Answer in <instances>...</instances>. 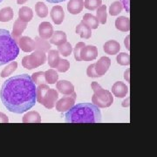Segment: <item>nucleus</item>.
I'll return each instance as SVG.
<instances>
[{
	"label": "nucleus",
	"instance_id": "obj_2",
	"mask_svg": "<svg viewBox=\"0 0 157 157\" xmlns=\"http://www.w3.org/2000/svg\"><path fill=\"white\" fill-rule=\"evenodd\" d=\"M66 121L68 123H101L100 107L92 103H79L74 105L66 113Z\"/></svg>",
	"mask_w": 157,
	"mask_h": 157
},
{
	"label": "nucleus",
	"instance_id": "obj_3",
	"mask_svg": "<svg viewBox=\"0 0 157 157\" xmlns=\"http://www.w3.org/2000/svg\"><path fill=\"white\" fill-rule=\"evenodd\" d=\"M19 54V46L11 33L0 29V67L14 61Z\"/></svg>",
	"mask_w": 157,
	"mask_h": 157
},
{
	"label": "nucleus",
	"instance_id": "obj_10",
	"mask_svg": "<svg viewBox=\"0 0 157 157\" xmlns=\"http://www.w3.org/2000/svg\"><path fill=\"white\" fill-rule=\"evenodd\" d=\"M56 88L59 93L64 95H72L74 93V86L67 80L57 81Z\"/></svg>",
	"mask_w": 157,
	"mask_h": 157
},
{
	"label": "nucleus",
	"instance_id": "obj_16",
	"mask_svg": "<svg viewBox=\"0 0 157 157\" xmlns=\"http://www.w3.org/2000/svg\"><path fill=\"white\" fill-rule=\"evenodd\" d=\"M84 8V0H69L67 11L73 15L78 14Z\"/></svg>",
	"mask_w": 157,
	"mask_h": 157
},
{
	"label": "nucleus",
	"instance_id": "obj_22",
	"mask_svg": "<svg viewBox=\"0 0 157 157\" xmlns=\"http://www.w3.org/2000/svg\"><path fill=\"white\" fill-rule=\"evenodd\" d=\"M23 122L25 123H39L41 122L40 114L38 112L31 111L23 117Z\"/></svg>",
	"mask_w": 157,
	"mask_h": 157
},
{
	"label": "nucleus",
	"instance_id": "obj_14",
	"mask_svg": "<svg viewBox=\"0 0 157 157\" xmlns=\"http://www.w3.org/2000/svg\"><path fill=\"white\" fill-rule=\"evenodd\" d=\"M112 93L113 95L118 98H124L128 94V87L123 82L118 81L113 86Z\"/></svg>",
	"mask_w": 157,
	"mask_h": 157
},
{
	"label": "nucleus",
	"instance_id": "obj_4",
	"mask_svg": "<svg viewBox=\"0 0 157 157\" xmlns=\"http://www.w3.org/2000/svg\"><path fill=\"white\" fill-rule=\"evenodd\" d=\"M91 86L94 93L92 97V102L95 106L100 108H105L109 107L112 105L113 102V97L109 91L103 89L95 81L91 84Z\"/></svg>",
	"mask_w": 157,
	"mask_h": 157
},
{
	"label": "nucleus",
	"instance_id": "obj_21",
	"mask_svg": "<svg viewBox=\"0 0 157 157\" xmlns=\"http://www.w3.org/2000/svg\"><path fill=\"white\" fill-rule=\"evenodd\" d=\"M115 27L121 32H128L130 30V20L128 17H119L115 20Z\"/></svg>",
	"mask_w": 157,
	"mask_h": 157
},
{
	"label": "nucleus",
	"instance_id": "obj_38",
	"mask_svg": "<svg viewBox=\"0 0 157 157\" xmlns=\"http://www.w3.org/2000/svg\"><path fill=\"white\" fill-rule=\"evenodd\" d=\"M85 43L83 42H78L77 43V45H75L74 49H73V54H74V58L77 61H82L81 58H80V52L81 49L85 46Z\"/></svg>",
	"mask_w": 157,
	"mask_h": 157
},
{
	"label": "nucleus",
	"instance_id": "obj_5",
	"mask_svg": "<svg viewBox=\"0 0 157 157\" xmlns=\"http://www.w3.org/2000/svg\"><path fill=\"white\" fill-rule=\"evenodd\" d=\"M46 61V56L45 52L41 50H36L32 54L24 57L22 60L23 67L26 69L32 70L44 65Z\"/></svg>",
	"mask_w": 157,
	"mask_h": 157
},
{
	"label": "nucleus",
	"instance_id": "obj_31",
	"mask_svg": "<svg viewBox=\"0 0 157 157\" xmlns=\"http://www.w3.org/2000/svg\"><path fill=\"white\" fill-rule=\"evenodd\" d=\"M122 10H123V6L121 3V1H115L109 8V13L111 16H117L122 11Z\"/></svg>",
	"mask_w": 157,
	"mask_h": 157
},
{
	"label": "nucleus",
	"instance_id": "obj_12",
	"mask_svg": "<svg viewBox=\"0 0 157 157\" xmlns=\"http://www.w3.org/2000/svg\"><path fill=\"white\" fill-rule=\"evenodd\" d=\"M19 47L25 52H31L36 49V42L29 37H22L18 40Z\"/></svg>",
	"mask_w": 157,
	"mask_h": 157
},
{
	"label": "nucleus",
	"instance_id": "obj_29",
	"mask_svg": "<svg viewBox=\"0 0 157 157\" xmlns=\"http://www.w3.org/2000/svg\"><path fill=\"white\" fill-rule=\"evenodd\" d=\"M49 89V86L45 84L39 85V86L36 88V98H37V101L42 104L43 102V99L45 96L46 91Z\"/></svg>",
	"mask_w": 157,
	"mask_h": 157
},
{
	"label": "nucleus",
	"instance_id": "obj_43",
	"mask_svg": "<svg viewBox=\"0 0 157 157\" xmlns=\"http://www.w3.org/2000/svg\"><path fill=\"white\" fill-rule=\"evenodd\" d=\"M28 0H17V5H23V4H25V2H27Z\"/></svg>",
	"mask_w": 157,
	"mask_h": 157
},
{
	"label": "nucleus",
	"instance_id": "obj_19",
	"mask_svg": "<svg viewBox=\"0 0 157 157\" xmlns=\"http://www.w3.org/2000/svg\"><path fill=\"white\" fill-rule=\"evenodd\" d=\"M33 11L30 7L23 6L18 10V18L23 22H30L33 19Z\"/></svg>",
	"mask_w": 157,
	"mask_h": 157
},
{
	"label": "nucleus",
	"instance_id": "obj_32",
	"mask_svg": "<svg viewBox=\"0 0 157 157\" xmlns=\"http://www.w3.org/2000/svg\"><path fill=\"white\" fill-rule=\"evenodd\" d=\"M102 5V0H85L84 7L89 11H95Z\"/></svg>",
	"mask_w": 157,
	"mask_h": 157
},
{
	"label": "nucleus",
	"instance_id": "obj_24",
	"mask_svg": "<svg viewBox=\"0 0 157 157\" xmlns=\"http://www.w3.org/2000/svg\"><path fill=\"white\" fill-rule=\"evenodd\" d=\"M60 60L59 52L57 50H49L48 52V64L52 68H56Z\"/></svg>",
	"mask_w": 157,
	"mask_h": 157
},
{
	"label": "nucleus",
	"instance_id": "obj_6",
	"mask_svg": "<svg viewBox=\"0 0 157 157\" xmlns=\"http://www.w3.org/2000/svg\"><path fill=\"white\" fill-rule=\"evenodd\" d=\"M76 100V94L75 92L73 93L72 95H66L60 99L59 101L56 102V110L58 112H67L72 107L74 106Z\"/></svg>",
	"mask_w": 157,
	"mask_h": 157
},
{
	"label": "nucleus",
	"instance_id": "obj_26",
	"mask_svg": "<svg viewBox=\"0 0 157 157\" xmlns=\"http://www.w3.org/2000/svg\"><path fill=\"white\" fill-rule=\"evenodd\" d=\"M45 78L47 84L53 85L57 83L59 79V74L54 69H49L45 72Z\"/></svg>",
	"mask_w": 157,
	"mask_h": 157
},
{
	"label": "nucleus",
	"instance_id": "obj_33",
	"mask_svg": "<svg viewBox=\"0 0 157 157\" xmlns=\"http://www.w3.org/2000/svg\"><path fill=\"white\" fill-rule=\"evenodd\" d=\"M58 51H59V54H61L62 56L68 57L73 52V47H72V45L70 43L66 42L63 45H59Z\"/></svg>",
	"mask_w": 157,
	"mask_h": 157
},
{
	"label": "nucleus",
	"instance_id": "obj_41",
	"mask_svg": "<svg viewBox=\"0 0 157 157\" xmlns=\"http://www.w3.org/2000/svg\"><path fill=\"white\" fill-rule=\"evenodd\" d=\"M121 3L122 4L123 8L127 12H129V0H121Z\"/></svg>",
	"mask_w": 157,
	"mask_h": 157
},
{
	"label": "nucleus",
	"instance_id": "obj_11",
	"mask_svg": "<svg viewBox=\"0 0 157 157\" xmlns=\"http://www.w3.org/2000/svg\"><path fill=\"white\" fill-rule=\"evenodd\" d=\"M50 16L54 24L60 25L65 19V11L60 6H55L52 8Z\"/></svg>",
	"mask_w": 157,
	"mask_h": 157
},
{
	"label": "nucleus",
	"instance_id": "obj_27",
	"mask_svg": "<svg viewBox=\"0 0 157 157\" xmlns=\"http://www.w3.org/2000/svg\"><path fill=\"white\" fill-rule=\"evenodd\" d=\"M107 6L101 5L96 12V17L99 20V23L101 25H105L107 23Z\"/></svg>",
	"mask_w": 157,
	"mask_h": 157
},
{
	"label": "nucleus",
	"instance_id": "obj_18",
	"mask_svg": "<svg viewBox=\"0 0 157 157\" xmlns=\"http://www.w3.org/2000/svg\"><path fill=\"white\" fill-rule=\"evenodd\" d=\"M67 40V37L66 33L62 32V31H56L55 33H53L52 36L51 37L50 43L52 45H63L64 43H66Z\"/></svg>",
	"mask_w": 157,
	"mask_h": 157
},
{
	"label": "nucleus",
	"instance_id": "obj_30",
	"mask_svg": "<svg viewBox=\"0 0 157 157\" xmlns=\"http://www.w3.org/2000/svg\"><path fill=\"white\" fill-rule=\"evenodd\" d=\"M17 68V63L16 61H11L10 62V64L6 67L3 69L2 73H1V77L2 78H6L7 76L11 75L12 73L16 71V69Z\"/></svg>",
	"mask_w": 157,
	"mask_h": 157
},
{
	"label": "nucleus",
	"instance_id": "obj_28",
	"mask_svg": "<svg viewBox=\"0 0 157 157\" xmlns=\"http://www.w3.org/2000/svg\"><path fill=\"white\" fill-rule=\"evenodd\" d=\"M36 14L39 17H45L48 15V8L43 2H38L35 5Z\"/></svg>",
	"mask_w": 157,
	"mask_h": 157
},
{
	"label": "nucleus",
	"instance_id": "obj_15",
	"mask_svg": "<svg viewBox=\"0 0 157 157\" xmlns=\"http://www.w3.org/2000/svg\"><path fill=\"white\" fill-rule=\"evenodd\" d=\"M26 26H27V23L23 22L19 18L14 22L13 31H12V37L16 41H18L19 39L21 38V34L26 29Z\"/></svg>",
	"mask_w": 157,
	"mask_h": 157
},
{
	"label": "nucleus",
	"instance_id": "obj_23",
	"mask_svg": "<svg viewBox=\"0 0 157 157\" xmlns=\"http://www.w3.org/2000/svg\"><path fill=\"white\" fill-rule=\"evenodd\" d=\"M81 22L85 23L86 25H87L91 29H97L99 26V20L97 19V17L94 15H92L91 13H86L85 14L83 19Z\"/></svg>",
	"mask_w": 157,
	"mask_h": 157
},
{
	"label": "nucleus",
	"instance_id": "obj_8",
	"mask_svg": "<svg viewBox=\"0 0 157 157\" xmlns=\"http://www.w3.org/2000/svg\"><path fill=\"white\" fill-rule=\"evenodd\" d=\"M98 57V49L94 45H85L80 52L81 60L92 61Z\"/></svg>",
	"mask_w": 157,
	"mask_h": 157
},
{
	"label": "nucleus",
	"instance_id": "obj_7",
	"mask_svg": "<svg viewBox=\"0 0 157 157\" xmlns=\"http://www.w3.org/2000/svg\"><path fill=\"white\" fill-rule=\"evenodd\" d=\"M59 100V93L56 89H52V88H49L46 91L44 99H43V102L42 105L47 108V109H52L55 107L56 102Z\"/></svg>",
	"mask_w": 157,
	"mask_h": 157
},
{
	"label": "nucleus",
	"instance_id": "obj_39",
	"mask_svg": "<svg viewBox=\"0 0 157 157\" xmlns=\"http://www.w3.org/2000/svg\"><path fill=\"white\" fill-rule=\"evenodd\" d=\"M86 74L88 77H91V78H98V74L96 73L95 69H94V64H92L90 65L89 67H87V70H86Z\"/></svg>",
	"mask_w": 157,
	"mask_h": 157
},
{
	"label": "nucleus",
	"instance_id": "obj_36",
	"mask_svg": "<svg viewBox=\"0 0 157 157\" xmlns=\"http://www.w3.org/2000/svg\"><path fill=\"white\" fill-rule=\"evenodd\" d=\"M32 78H33L35 85H38V86L46 83L45 78V73L44 72H38V73H33V76H32Z\"/></svg>",
	"mask_w": 157,
	"mask_h": 157
},
{
	"label": "nucleus",
	"instance_id": "obj_34",
	"mask_svg": "<svg viewBox=\"0 0 157 157\" xmlns=\"http://www.w3.org/2000/svg\"><path fill=\"white\" fill-rule=\"evenodd\" d=\"M35 42H36V49L37 50H41L43 52H49L50 50L51 45L50 44L47 43V41L44 39H39V38H36L35 39Z\"/></svg>",
	"mask_w": 157,
	"mask_h": 157
},
{
	"label": "nucleus",
	"instance_id": "obj_40",
	"mask_svg": "<svg viewBox=\"0 0 157 157\" xmlns=\"http://www.w3.org/2000/svg\"><path fill=\"white\" fill-rule=\"evenodd\" d=\"M9 121L8 117L4 113H0V123H7Z\"/></svg>",
	"mask_w": 157,
	"mask_h": 157
},
{
	"label": "nucleus",
	"instance_id": "obj_20",
	"mask_svg": "<svg viewBox=\"0 0 157 157\" xmlns=\"http://www.w3.org/2000/svg\"><path fill=\"white\" fill-rule=\"evenodd\" d=\"M76 33L78 34L81 39H88L92 36V29L85 23L81 22L76 27Z\"/></svg>",
	"mask_w": 157,
	"mask_h": 157
},
{
	"label": "nucleus",
	"instance_id": "obj_17",
	"mask_svg": "<svg viewBox=\"0 0 157 157\" xmlns=\"http://www.w3.org/2000/svg\"><path fill=\"white\" fill-rule=\"evenodd\" d=\"M103 49L107 54L115 55L121 50V45L115 40H109V41L105 43V45L103 46Z\"/></svg>",
	"mask_w": 157,
	"mask_h": 157
},
{
	"label": "nucleus",
	"instance_id": "obj_9",
	"mask_svg": "<svg viewBox=\"0 0 157 157\" xmlns=\"http://www.w3.org/2000/svg\"><path fill=\"white\" fill-rule=\"evenodd\" d=\"M111 66V59L108 57H101L94 64V69L99 77L103 76L108 71Z\"/></svg>",
	"mask_w": 157,
	"mask_h": 157
},
{
	"label": "nucleus",
	"instance_id": "obj_25",
	"mask_svg": "<svg viewBox=\"0 0 157 157\" xmlns=\"http://www.w3.org/2000/svg\"><path fill=\"white\" fill-rule=\"evenodd\" d=\"M13 10L11 7H5L0 11V21L8 22L13 18Z\"/></svg>",
	"mask_w": 157,
	"mask_h": 157
},
{
	"label": "nucleus",
	"instance_id": "obj_35",
	"mask_svg": "<svg viewBox=\"0 0 157 157\" xmlns=\"http://www.w3.org/2000/svg\"><path fill=\"white\" fill-rule=\"evenodd\" d=\"M117 63L121 66H128L130 64V57L128 53L126 52H121L118 54L116 58Z\"/></svg>",
	"mask_w": 157,
	"mask_h": 157
},
{
	"label": "nucleus",
	"instance_id": "obj_37",
	"mask_svg": "<svg viewBox=\"0 0 157 157\" xmlns=\"http://www.w3.org/2000/svg\"><path fill=\"white\" fill-rule=\"evenodd\" d=\"M57 71L59 73H66L67 72L70 68V63L67 59H61L59 62L58 66H57Z\"/></svg>",
	"mask_w": 157,
	"mask_h": 157
},
{
	"label": "nucleus",
	"instance_id": "obj_1",
	"mask_svg": "<svg viewBox=\"0 0 157 157\" xmlns=\"http://www.w3.org/2000/svg\"><path fill=\"white\" fill-rule=\"evenodd\" d=\"M36 88L28 74L13 76L3 83L0 92L1 101L10 112L18 114L27 112L36 104Z\"/></svg>",
	"mask_w": 157,
	"mask_h": 157
},
{
	"label": "nucleus",
	"instance_id": "obj_13",
	"mask_svg": "<svg viewBox=\"0 0 157 157\" xmlns=\"http://www.w3.org/2000/svg\"><path fill=\"white\" fill-rule=\"evenodd\" d=\"M39 34L41 39H49L53 34V27L49 22H42L39 26Z\"/></svg>",
	"mask_w": 157,
	"mask_h": 157
},
{
	"label": "nucleus",
	"instance_id": "obj_42",
	"mask_svg": "<svg viewBox=\"0 0 157 157\" xmlns=\"http://www.w3.org/2000/svg\"><path fill=\"white\" fill-rule=\"evenodd\" d=\"M48 3L51 4H58V3H61V2H65L67 0H46Z\"/></svg>",
	"mask_w": 157,
	"mask_h": 157
},
{
	"label": "nucleus",
	"instance_id": "obj_44",
	"mask_svg": "<svg viewBox=\"0 0 157 157\" xmlns=\"http://www.w3.org/2000/svg\"><path fill=\"white\" fill-rule=\"evenodd\" d=\"M3 1H4V0H0V3H2Z\"/></svg>",
	"mask_w": 157,
	"mask_h": 157
}]
</instances>
